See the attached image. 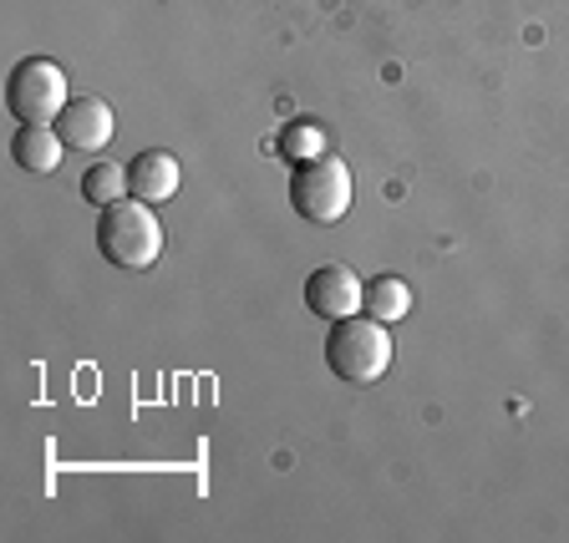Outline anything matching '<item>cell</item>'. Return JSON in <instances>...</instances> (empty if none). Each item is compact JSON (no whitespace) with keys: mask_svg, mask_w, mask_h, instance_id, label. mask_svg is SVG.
<instances>
[{"mask_svg":"<svg viewBox=\"0 0 569 543\" xmlns=\"http://www.w3.org/2000/svg\"><path fill=\"white\" fill-rule=\"evenodd\" d=\"M97 249H102L107 264H118V270H148L158 264L163 254V224H158V213L148 203H107L102 209V224H97Z\"/></svg>","mask_w":569,"mask_h":543,"instance_id":"obj_1","label":"cell"},{"mask_svg":"<svg viewBox=\"0 0 569 543\" xmlns=\"http://www.w3.org/2000/svg\"><path fill=\"white\" fill-rule=\"evenodd\" d=\"M326 366L341 381L356 386H371V381L387 376L391 366V335L381 320H331V335H326Z\"/></svg>","mask_w":569,"mask_h":543,"instance_id":"obj_2","label":"cell"},{"mask_svg":"<svg viewBox=\"0 0 569 543\" xmlns=\"http://www.w3.org/2000/svg\"><path fill=\"white\" fill-rule=\"evenodd\" d=\"M290 203L310 224H336L351 209V168L336 153H316L290 173Z\"/></svg>","mask_w":569,"mask_h":543,"instance_id":"obj_3","label":"cell"},{"mask_svg":"<svg viewBox=\"0 0 569 543\" xmlns=\"http://www.w3.org/2000/svg\"><path fill=\"white\" fill-rule=\"evenodd\" d=\"M6 102L21 122H57L61 107L71 102L67 97V71L47 57H26L16 61L11 82H6Z\"/></svg>","mask_w":569,"mask_h":543,"instance_id":"obj_4","label":"cell"},{"mask_svg":"<svg viewBox=\"0 0 569 543\" xmlns=\"http://www.w3.org/2000/svg\"><path fill=\"white\" fill-rule=\"evenodd\" d=\"M367 300V280H356L346 264H320L306 280V305L320 320H351Z\"/></svg>","mask_w":569,"mask_h":543,"instance_id":"obj_5","label":"cell"},{"mask_svg":"<svg viewBox=\"0 0 569 543\" xmlns=\"http://www.w3.org/2000/svg\"><path fill=\"white\" fill-rule=\"evenodd\" d=\"M57 132L77 153H102L107 142H112V132H118V122H112V107H107L102 97H71V102L61 107Z\"/></svg>","mask_w":569,"mask_h":543,"instance_id":"obj_6","label":"cell"},{"mask_svg":"<svg viewBox=\"0 0 569 543\" xmlns=\"http://www.w3.org/2000/svg\"><path fill=\"white\" fill-rule=\"evenodd\" d=\"M128 193L142 203H168L178 193V158L168 148H148L128 163Z\"/></svg>","mask_w":569,"mask_h":543,"instance_id":"obj_7","label":"cell"},{"mask_svg":"<svg viewBox=\"0 0 569 543\" xmlns=\"http://www.w3.org/2000/svg\"><path fill=\"white\" fill-rule=\"evenodd\" d=\"M61 132L47 128V122H21L11 138V158L26 168V173H51V168L61 163Z\"/></svg>","mask_w":569,"mask_h":543,"instance_id":"obj_8","label":"cell"},{"mask_svg":"<svg viewBox=\"0 0 569 543\" xmlns=\"http://www.w3.org/2000/svg\"><path fill=\"white\" fill-rule=\"evenodd\" d=\"M367 315L371 320H381V325H397V320L412 310V284L407 280H397V274H377V280L367 284Z\"/></svg>","mask_w":569,"mask_h":543,"instance_id":"obj_9","label":"cell"},{"mask_svg":"<svg viewBox=\"0 0 569 543\" xmlns=\"http://www.w3.org/2000/svg\"><path fill=\"white\" fill-rule=\"evenodd\" d=\"M122 193H128V168L118 163H92L82 178V199L97 203V209H107V203H118Z\"/></svg>","mask_w":569,"mask_h":543,"instance_id":"obj_10","label":"cell"},{"mask_svg":"<svg viewBox=\"0 0 569 543\" xmlns=\"http://www.w3.org/2000/svg\"><path fill=\"white\" fill-rule=\"evenodd\" d=\"M280 148H284V158H290V163H306V158L326 153V138H320L316 122H290V128L280 132Z\"/></svg>","mask_w":569,"mask_h":543,"instance_id":"obj_11","label":"cell"}]
</instances>
